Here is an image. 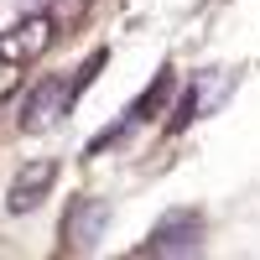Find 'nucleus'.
Instances as JSON below:
<instances>
[{
  "label": "nucleus",
  "instance_id": "1",
  "mask_svg": "<svg viewBox=\"0 0 260 260\" xmlns=\"http://www.w3.org/2000/svg\"><path fill=\"white\" fill-rule=\"evenodd\" d=\"M73 78H42L37 89L26 94V104H21V130H47V125H57L62 115L73 110Z\"/></svg>",
  "mask_w": 260,
  "mask_h": 260
},
{
  "label": "nucleus",
  "instance_id": "2",
  "mask_svg": "<svg viewBox=\"0 0 260 260\" xmlns=\"http://www.w3.org/2000/svg\"><path fill=\"white\" fill-rule=\"evenodd\" d=\"M57 182V161L52 156H42V161H26L11 177V192H6V208L11 213H31L42 198H47V187Z\"/></svg>",
  "mask_w": 260,
  "mask_h": 260
},
{
  "label": "nucleus",
  "instance_id": "3",
  "mask_svg": "<svg viewBox=\"0 0 260 260\" xmlns=\"http://www.w3.org/2000/svg\"><path fill=\"white\" fill-rule=\"evenodd\" d=\"M57 37V21L52 16H26V21H16V26L0 37V57L6 62H26V57H37L47 42Z\"/></svg>",
  "mask_w": 260,
  "mask_h": 260
},
{
  "label": "nucleus",
  "instance_id": "4",
  "mask_svg": "<svg viewBox=\"0 0 260 260\" xmlns=\"http://www.w3.org/2000/svg\"><path fill=\"white\" fill-rule=\"evenodd\" d=\"M198 240H203L198 219H192V213H177V219H167V224L151 229V240L141 245V255H192Z\"/></svg>",
  "mask_w": 260,
  "mask_h": 260
},
{
  "label": "nucleus",
  "instance_id": "5",
  "mask_svg": "<svg viewBox=\"0 0 260 260\" xmlns=\"http://www.w3.org/2000/svg\"><path fill=\"white\" fill-rule=\"evenodd\" d=\"M104 219H110V208H104L99 198H83V203L68 213V224H62V240H68L73 250H94L99 234H104Z\"/></svg>",
  "mask_w": 260,
  "mask_h": 260
},
{
  "label": "nucleus",
  "instance_id": "6",
  "mask_svg": "<svg viewBox=\"0 0 260 260\" xmlns=\"http://www.w3.org/2000/svg\"><path fill=\"white\" fill-rule=\"evenodd\" d=\"M11 89H16V62L0 57V94H11Z\"/></svg>",
  "mask_w": 260,
  "mask_h": 260
}]
</instances>
